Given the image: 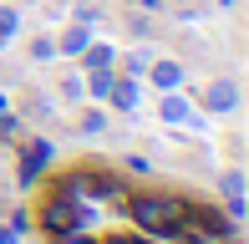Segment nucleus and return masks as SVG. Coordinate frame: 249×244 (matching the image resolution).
I'll return each mask as SVG.
<instances>
[{"label": "nucleus", "mask_w": 249, "mask_h": 244, "mask_svg": "<svg viewBox=\"0 0 249 244\" xmlns=\"http://www.w3.org/2000/svg\"><path fill=\"white\" fill-rule=\"evenodd\" d=\"M127 214H132V224H138L142 234H153V239H173L178 224H183V204H178V198H158V193H138L127 204Z\"/></svg>", "instance_id": "nucleus-1"}, {"label": "nucleus", "mask_w": 249, "mask_h": 244, "mask_svg": "<svg viewBox=\"0 0 249 244\" xmlns=\"http://www.w3.org/2000/svg\"><path fill=\"white\" fill-rule=\"evenodd\" d=\"M239 97H244V87H239V76H213L209 87L198 92V112H209V117H234L239 112Z\"/></svg>", "instance_id": "nucleus-2"}, {"label": "nucleus", "mask_w": 249, "mask_h": 244, "mask_svg": "<svg viewBox=\"0 0 249 244\" xmlns=\"http://www.w3.org/2000/svg\"><path fill=\"white\" fill-rule=\"evenodd\" d=\"M41 229H51V234H66V229H82V209H76V198L66 193V188H51L46 198H41Z\"/></svg>", "instance_id": "nucleus-3"}, {"label": "nucleus", "mask_w": 249, "mask_h": 244, "mask_svg": "<svg viewBox=\"0 0 249 244\" xmlns=\"http://www.w3.org/2000/svg\"><path fill=\"white\" fill-rule=\"evenodd\" d=\"M158 117H163L168 127H198V122H203V117H198V107L183 97V87H178V92H163V102H158Z\"/></svg>", "instance_id": "nucleus-4"}, {"label": "nucleus", "mask_w": 249, "mask_h": 244, "mask_svg": "<svg viewBox=\"0 0 249 244\" xmlns=\"http://www.w3.org/2000/svg\"><path fill=\"white\" fill-rule=\"evenodd\" d=\"M97 36V16H71V26L61 31V41H56V56H82V46Z\"/></svg>", "instance_id": "nucleus-5"}, {"label": "nucleus", "mask_w": 249, "mask_h": 244, "mask_svg": "<svg viewBox=\"0 0 249 244\" xmlns=\"http://www.w3.org/2000/svg\"><path fill=\"white\" fill-rule=\"evenodd\" d=\"M142 76H148V82L158 87V92H178V87H183V66H178L173 56H153Z\"/></svg>", "instance_id": "nucleus-6"}, {"label": "nucleus", "mask_w": 249, "mask_h": 244, "mask_svg": "<svg viewBox=\"0 0 249 244\" xmlns=\"http://www.w3.org/2000/svg\"><path fill=\"white\" fill-rule=\"evenodd\" d=\"M117 61V46H112V41H87L82 46V56H76V66H82V71H107V66Z\"/></svg>", "instance_id": "nucleus-7"}, {"label": "nucleus", "mask_w": 249, "mask_h": 244, "mask_svg": "<svg viewBox=\"0 0 249 244\" xmlns=\"http://www.w3.org/2000/svg\"><path fill=\"white\" fill-rule=\"evenodd\" d=\"M112 107H117V112H138V97H142V87H138V76H117V82H112Z\"/></svg>", "instance_id": "nucleus-8"}, {"label": "nucleus", "mask_w": 249, "mask_h": 244, "mask_svg": "<svg viewBox=\"0 0 249 244\" xmlns=\"http://www.w3.org/2000/svg\"><path fill=\"white\" fill-rule=\"evenodd\" d=\"M153 56H158L153 46H132L127 56H122V76H142V71H148V61H153Z\"/></svg>", "instance_id": "nucleus-9"}, {"label": "nucleus", "mask_w": 249, "mask_h": 244, "mask_svg": "<svg viewBox=\"0 0 249 244\" xmlns=\"http://www.w3.org/2000/svg\"><path fill=\"white\" fill-rule=\"evenodd\" d=\"M112 82H117L112 66H107V71H92V82H87V102H102V97L112 92Z\"/></svg>", "instance_id": "nucleus-10"}, {"label": "nucleus", "mask_w": 249, "mask_h": 244, "mask_svg": "<svg viewBox=\"0 0 249 244\" xmlns=\"http://www.w3.org/2000/svg\"><path fill=\"white\" fill-rule=\"evenodd\" d=\"M31 61H41V66H46V61H56V36H31Z\"/></svg>", "instance_id": "nucleus-11"}, {"label": "nucleus", "mask_w": 249, "mask_h": 244, "mask_svg": "<svg viewBox=\"0 0 249 244\" xmlns=\"http://www.w3.org/2000/svg\"><path fill=\"white\" fill-rule=\"evenodd\" d=\"M16 36H20V10L0 5V46H5V41H16Z\"/></svg>", "instance_id": "nucleus-12"}, {"label": "nucleus", "mask_w": 249, "mask_h": 244, "mask_svg": "<svg viewBox=\"0 0 249 244\" xmlns=\"http://www.w3.org/2000/svg\"><path fill=\"white\" fill-rule=\"evenodd\" d=\"M82 132H92V138H97V132H107V117H102L97 107H87V112H82Z\"/></svg>", "instance_id": "nucleus-13"}, {"label": "nucleus", "mask_w": 249, "mask_h": 244, "mask_svg": "<svg viewBox=\"0 0 249 244\" xmlns=\"http://www.w3.org/2000/svg\"><path fill=\"white\" fill-rule=\"evenodd\" d=\"M61 244H92V239H76V229H66V234H61Z\"/></svg>", "instance_id": "nucleus-14"}, {"label": "nucleus", "mask_w": 249, "mask_h": 244, "mask_svg": "<svg viewBox=\"0 0 249 244\" xmlns=\"http://www.w3.org/2000/svg\"><path fill=\"white\" fill-rule=\"evenodd\" d=\"M5 239H10V234H5V229H0V244H5Z\"/></svg>", "instance_id": "nucleus-15"}, {"label": "nucleus", "mask_w": 249, "mask_h": 244, "mask_svg": "<svg viewBox=\"0 0 249 244\" xmlns=\"http://www.w3.org/2000/svg\"><path fill=\"white\" fill-rule=\"evenodd\" d=\"M127 244H138V239H127Z\"/></svg>", "instance_id": "nucleus-16"}]
</instances>
